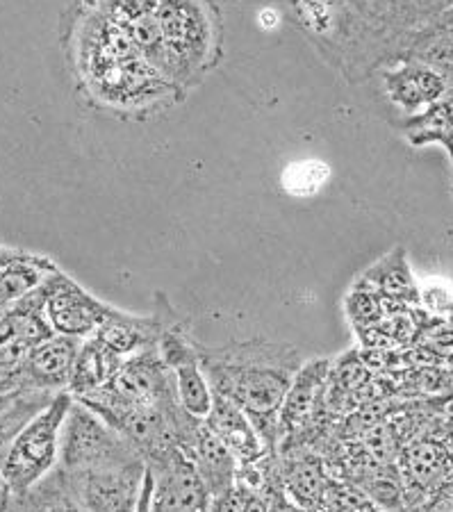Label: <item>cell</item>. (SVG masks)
<instances>
[{
	"label": "cell",
	"instance_id": "277c9868",
	"mask_svg": "<svg viewBox=\"0 0 453 512\" xmlns=\"http://www.w3.org/2000/svg\"><path fill=\"white\" fill-rule=\"evenodd\" d=\"M73 401L107 421L128 410L178 406V394L174 374L164 365L158 346H153L123 360L117 374L96 392Z\"/></svg>",
	"mask_w": 453,
	"mask_h": 512
},
{
	"label": "cell",
	"instance_id": "44dd1931",
	"mask_svg": "<svg viewBox=\"0 0 453 512\" xmlns=\"http://www.w3.org/2000/svg\"><path fill=\"white\" fill-rule=\"evenodd\" d=\"M57 394L46 390H28V387H16V390L0 394V458H3L5 451L10 449L14 437L19 435L39 412H44L51 406Z\"/></svg>",
	"mask_w": 453,
	"mask_h": 512
},
{
	"label": "cell",
	"instance_id": "3957f363",
	"mask_svg": "<svg viewBox=\"0 0 453 512\" xmlns=\"http://www.w3.org/2000/svg\"><path fill=\"white\" fill-rule=\"evenodd\" d=\"M160 44L153 69L162 78L187 85L201 71L212 46V16L203 0H158Z\"/></svg>",
	"mask_w": 453,
	"mask_h": 512
},
{
	"label": "cell",
	"instance_id": "ffe728a7",
	"mask_svg": "<svg viewBox=\"0 0 453 512\" xmlns=\"http://www.w3.org/2000/svg\"><path fill=\"white\" fill-rule=\"evenodd\" d=\"M401 132L410 146H442L449 155L453 173V101L444 98L440 103L428 105L426 110L410 114L401 121Z\"/></svg>",
	"mask_w": 453,
	"mask_h": 512
},
{
	"label": "cell",
	"instance_id": "4fadbf2b",
	"mask_svg": "<svg viewBox=\"0 0 453 512\" xmlns=\"http://www.w3.org/2000/svg\"><path fill=\"white\" fill-rule=\"evenodd\" d=\"M176 449L183 453L189 465L196 469V474L205 485V490L210 492V497L230 490L235 485V472H237V460L224 444L205 424V419L192 417L185 412L178 421V433H176Z\"/></svg>",
	"mask_w": 453,
	"mask_h": 512
},
{
	"label": "cell",
	"instance_id": "cb8c5ba5",
	"mask_svg": "<svg viewBox=\"0 0 453 512\" xmlns=\"http://www.w3.org/2000/svg\"><path fill=\"white\" fill-rule=\"evenodd\" d=\"M403 57H413L428 64H453V7L426 21L410 41ZM401 57V60H403Z\"/></svg>",
	"mask_w": 453,
	"mask_h": 512
},
{
	"label": "cell",
	"instance_id": "7402d4cb",
	"mask_svg": "<svg viewBox=\"0 0 453 512\" xmlns=\"http://www.w3.org/2000/svg\"><path fill=\"white\" fill-rule=\"evenodd\" d=\"M7 512H87L60 467L41 478L28 492L12 497Z\"/></svg>",
	"mask_w": 453,
	"mask_h": 512
},
{
	"label": "cell",
	"instance_id": "9a60e30c",
	"mask_svg": "<svg viewBox=\"0 0 453 512\" xmlns=\"http://www.w3.org/2000/svg\"><path fill=\"white\" fill-rule=\"evenodd\" d=\"M155 303H158V308H155L153 315L144 317L114 308L112 315L103 321L92 337L101 340L107 349L119 353L121 358H130V355L144 349H153V346H158L164 330L178 321L164 294L155 296Z\"/></svg>",
	"mask_w": 453,
	"mask_h": 512
},
{
	"label": "cell",
	"instance_id": "4316f807",
	"mask_svg": "<svg viewBox=\"0 0 453 512\" xmlns=\"http://www.w3.org/2000/svg\"><path fill=\"white\" fill-rule=\"evenodd\" d=\"M30 251H23V249H12V246H0V269L10 267V264L19 262L23 258H28Z\"/></svg>",
	"mask_w": 453,
	"mask_h": 512
},
{
	"label": "cell",
	"instance_id": "d4e9b609",
	"mask_svg": "<svg viewBox=\"0 0 453 512\" xmlns=\"http://www.w3.org/2000/svg\"><path fill=\"white\" fill-rule=\"evenodd\" d=\"M328 178H331V169H328L326 162L321 160L292 162L290 167L283 171V189L296 198H308V196H315L319 189H324Z\"/></svg>",
	"mask_w": 453,
	"mask_h": 512
},
{
	"label": "cell",
	"instance_id": "ba28073f",
	"mask_svg": "<svg viewBox=\"0 0 453 512\" xmlns=\"http://www.w3.org/2000/svg\"><path fill=\"white\" fill-rule=\"evenodd\" d=\"M142 458L126 437L114 431L96 412L73 401L60 435L57 467L64 474L89 472Z\"/></svg>",
	"mask_w": 453,
	"mask_h": 512
},
{
	"label": "cell",
	"instance_id": "52a82bcc",
	"mask_svg": "<svg viewBox=\"0 0 453 512\" xmlns=\"http://www.w3.org/2000/svg\"><path fill=\"white\" fill-rule=\"evenodd\" d=\"M148 69L153 66L139 53L133 41L110 19H105L103 28L96 32L87 48V76L101 98L105 96L114 103L142 101V96L153 87L148 76H160Z\"/></svg>",
	"mask_w": 453,
	"mask_h": 512
},
{
	"label": "cell",
	"instance_id": "83f0119b",
	"mask_svg": "<svg viewBox=\"0 0 453 512\" xmlns=\"http://www.w3.org/2000/svg\"><path fill=\"white\" fill-rule=\"evenodd\" d=\"M10 503H12V492L7 483L3 481V476H0V512H7L10 510Z\"/></svg>",
	"mask_w": 453,
	"mask_h": 512
},
{
	"label": "cell",
	"instance_id": "30bf717a",
	"mask_svg": "<svg viewBox=\"0 0 453 512\" xmlns=\"http://www.w3.org/2000/svg\"><path fill=\"white\" fill-rule=\"evenodd\" d=\"M44 292V312L48 326L55 335L78 337L87 340L92 337L103 321L112 315L114 308L89 294L85 287L76 283L62 269H55L41 283Z\"/></svg>",
	"mask_w": 453,
	"mask_h": 512
},
{
	"label": "cell",
	"instance_id": "ac0fdd59",
	"mask_svg": "<svg viewBox=\"0 0 453 512\" xmlns=\"http://www.w3.org/2000/svg\"><path fill=\"white\" fill-rule=\"evenodd\" d=\"M358 283L372 287L387 301L406 305V308L422 305V289H419L413 269H410L406 249H401V246L387 253L374 267H369L358 278Z\"/></svg>",
	"mask_w": 453,
	"mask_h": 512
},
{
	"label": "cell",
	"instance_id": "7c38bea8",
	"mask_svg": "<svg viewBox=\"0 0 453 512\" xmlns=\"http://www.w3.org/2000/svg\"><path fill=\"white\" fill-rule=\"evenodd\" d=\"M151 474V512H210V492L178 449L146 462Z\"/></svg>",
	"mask_w": 453,
	"mask_h": 512
},
{
	"label": "cell",
	"instance_id": "8992f818",
	"mask_svg": "<svg viewBox=\"0 0 453 512\" xmlns=\"http://www.w3.org/2000/svg\"><path fill=\"white\" fill-rule=\"evenodd\" d=\"M71 394L60 392L51 406L30 421L23 431L14 437L10 449L0 458V476L10 487L12 497L28 492L32 485L48 476L57 467L60 456V435L64 419L71 408Z\"/></svg>",
	"mask_w": 453,
	"mask_h": 512
},
{
	"label": "cell",
	"instance_id": "f1b7e54d",
	"mask_svg": "<svg viewBox=\"0 0 453 512\" xmlns=\"http://www.w3.org/2000/svg\"><path fill=\"white\" fill-rule=\"evenodd\" d=\"M451 101H453V98H451Z\"/></svg>",
	"mask_w": 453,
	"mask_h": 512
},
{
	"label": "cell",
	"instance_id": "e0dca14e",
	"mask_svg": "<svg viewBox=\"0 0 453 512\" xmlns=\"http://www.w3.org/2000/svg\"><path fill=\"white\" fill-rule=\"evenodd\" d=\"M205 424H208L212 435L233 453L237 465H251V462L271 456L265 444H262L258 431L253 428L251 419L228 399H224V396L214 394Z\"/></svg>",
	"mask_w": 453,
	"mask_h": 512
},
{
	"label": "cell",
	"instance_id": "7a4b0ae2",
	"mask_svg": "<svg viewBox=\"0 0 453 512\" xmlns=\"http://www.w3.org/2000/svg\"><path fill=\"white\" fill-rule=\"evenodd\" d=\"M196 355L214 394L224 396L251 419L267 453L278 451L280 408L303 358L296 346L255 337L249 342L203 346Z\"/></svg>",
	"mask_w": 453,
	"mask_h": 512
},
{
	"label": "cell",
	"instance_id": "2e32d148",
	"mask_svg": "<svg viewBox=\"0 0 453 512\" xmlns=\"http://www.w3.org/2000/svg\"><path fill=\"white\" fill-rule=\"evenodd\" d=\"M82 340L67 335H53L30 351L21 371V387L46 392H67L73 362Z\"/></svg>",
	"mask_w": 453,
	"mask_h": 512
},
{
	"label": "cell",
	"instance_id": "9c48e42d",
	"mask_svg": "<svg viewBox=\"0 0 453 512\" xmlns=\"http://www.w3.org/2000/svg\"><path fill=\"white\" fill-rule=\"evenodd\" d=\"M53 335L39 285L0 317V394L21 387V371L30 351Z\"/></svg>",
	"mask_w": 453,
	"mask_h": 512
},
{
	"label": "cell",
	"instance_id": "484cf974",
	"mask_svg": "<svg viewBox=\"0 0 453 512\" xmlns=\"http://www.w3.org/2000/svg\"><path fill=\"white\" fill-rule=\"evenodd\" d=\"M417 5L422 7V12L428 16V19H433V16H438L440 12L453 7V0H417Z\"/></svg>",
	"mask_w": 453,
	"mask_h": 512
},
{
	"label": "cell",
	"instance_id": "5b68a950",
	"mask_svg": "<svg viewBox=\"0 0 453 512\" xmlns=\"http://www.w3.org/2000/svg\"><path fill=\"white\" fill-rule=\"evenodd\" d=\"M331 360L315 358L296 371L278 417V451L308 447L319 451L331 440L340 417L326 401V381ZM276 451V453H278Z\"/></svg>",
	"mask_w": 453,
	"mask_h": 512
},
{
	"label": "cell",
	"instance_id": "603a6c76",
	"mask_svg": "<svg viewBox=\"0 0 453 512\" xmlns=\"http://www.w3.org/2000/svg\"><path fill=\"white\" fill-rule=\"evenodd\" d=\"M55 269L60 267H57L51 258L37 253H30L28 258L0 269V317H3L14 303H19L23 296L30 294L32 289L39 287L41 280L48 274H53Z\"/></svg>",
	"mask_w": 453,
	"mask_h": 512
},
{
	"label": "cell",
	"instance_id": "5bb4252c",
	"mask_svg": "<svg viewBox=\"0 0 453 512\" xmlns=\"http://www.w3.org/2000/svg\"><path fill=\"white\" fill-rule=\"evenodd\" d=\"M378 73H381L387 101L397 105L408 117L449 96L447 76L438 64L403 57L394 64H387Z\"/></svg>",
	"mask_w": 453,
	"mask_h": 512
},
{
	"label": "cell",
	"instance_id": "d6986e66",
	"mask_svg": "<svg viewBox=\"0 0 453 512\" xmlns=\"http://www.w3.org/2000/svg\"><path fill=\"white\" fill-rule=\"evenodd\" d=\"M123 360L126 358H121L119 353L107 349V346L101 340H96V337L82 340L76 362H73L67 394H71V399H82V396L96 392L98 387H103L114 374H117Z\"/></svg>",
	"mask_w": 453,
	"mask_h": 512
},
{
	"label": "cell",
	"instance_id": "6da1fadb",
	"mask_svg": "<svg viewBox=\"0 0 453 512\" xmlns=\"http://www.w3.org/2000/svg\"><path fill=\"white\" fill-rule=\"evenodd\" d=\"M319 53L349 82L372 78L406 55L417 30L431 21L417 0H287Z\"/></svg>",
	"mask_w": 453,
	"mask_h": 512
},
{
	"label": "cell",
	"instance_id": "8fae6325",
	"mask_svg": "<svg viewBox=\"0 0 453 512\" xmlns=\"http://www.w3.org/2000/svg\"><path fill=\"white\" fill-rule=\"evenodd\" d=\"M64 476L87 512H135L142 497L146 460L137 458L123 465Z\"/></svg>",
	"mask_w": 453,
	"mask_h": 512
}]
</instances>
